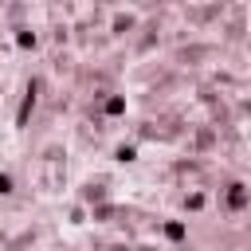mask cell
<instances>
[{
	"label": "cell",
	"instance_id": "5b68a950",
	"mask_svg": "<svg viewBox=\"0 0 251 251\" xmlns=\"http://www.w3.org/2000/svg\"><path fill=\"white\" fill-rule=\"evenodd\" d=\"M16 43H20V47H35V31H20Z\"/></svg>",
	"mask_w": 251,
	"mask_h": 251
},
{
	"label": "cell",
	"instance_id": "ba28073f",
	"mask_svg": "<svg viewBox=\"0 0 251 251\" xmlns=\"http://www.w3.org/2000/svg\"><path fill=\"white\" fill-rule=\"evenodd\" d=\"M110 251H129V247H110Z\"/></svg>",
	"mask_w": 251,
	"mask_h": 251
},
{
	"label": "cell",
	"instance_id": "8992f818",
	"mask_svg": "<svg viewBox=\"0 0 251 251\" xmlns=\"http://www.w3.org/2000/svg\"><path fill=\"white\" fill-rule=\"evenodd\" d=\"M133 157H137L133 145H122V149H118V161H133Z\"/></svg>",
	"mask_w": 251,
	"mask_h": 251
},
{
	"label": "cell",
	"instance_id": "277c9868",
	"mask_svg": "<svg viewBox=\"0 0 251 251\" xmlns=\"http://www.w3.org/2000/svg\"><path fill=\"white\" fill-rule=\"evenodd\" d=\"M165 235L169 239H184V224H165Z\"/></svg>",
	"mask_w": 251,
	"mask_h": 251
},
{
	"label": "cell",
	"instance_id": "52a82bcc",
	"mask_svg": "<svg viewBox=\"0 0 251 251\" xmlns=\"http://www.w3.org/2000/svg\"><path fill=\"white\" fill-rule=\"evenodd\" d=\"M8 192H12V176H8V173H0V196H8Z\"/></svg>",
	"mask_w": 251,
	"mask_h": 251
},
{
	"label": "cell",
	"instance_id": "6da1fadb",
	"mask_svg": "<svg viewBox=\"0 0 251 251\" xmlns=\"http://www.w3.org/2000/svg\"><path fill=\"white\" fill-rule=\"evenodd\" d=\"M247 204V188L243 184H231V192H227V208H243Z\"/></svg>",
	"mask_w": 251,
	"mask_h": 251
},
{
	"label": "cell",
	"instance_id": "3957f363",
	"mask_svg": "<svg viewBox=\"0 0 251 251\" xmlns=\"http://www.w3.org/2000/svg\"><path fill=\"white\" fill-rule=\"evenodd\" d=\"M102 110H106L110 118H114V114H126V98H122V94H114V98H106V106H102Z\"/></svg>",
	"mask_w": 251,
	"mask_h": 251
},
{
	"label": "cell",
	"instance_id": "7a4b0ae2",
	"mask_svg": "<svg viewBox=\"0 0 251 251\" xmlns=\"http://www.w3.org/2000/svg\"><path fill=\"white\" fill-rule=\"evenodd\" d=\"M31 106H35V82H31V90H27V98H24V106H20V118H16L20 126L27 122V114H31Z\"/></svg>",
	"mask_w": 251,
	"mask_h": 251
}]
</instances>
